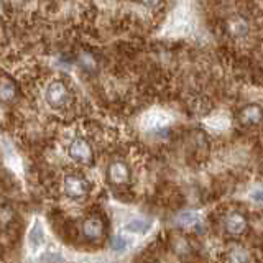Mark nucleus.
Here are the masks:
<instances>
[{
  "label": "nucleus",
  "mask_w": 263,
  "mask_h": 263,
  "mask_svg": "<svg viewBox=\"0 0 263 263\" xmlns=\"http://www.w3.org/2000/svg\"><path fill=\"white\" fill-rule=\"evenodd\" d=\"M45 101L51 109H63L71 101V92L63 81H51L45 89Z\"/></svg>",
  "instance_id": "f257e3e1"
},
{
  "label": "nucleus",
  "mask_w": 263,
  "mask_h": 263,
  "mask_svg": "<svg viewBox=\"0 0 263 263\" xmlns=\"http://www.w3.org/2000/svg\"><path fill=\"white\" fill-rule=\"evenodd\" d=\"M46 230L43 222L40 219H35L31 222V227L28 230V235H27V247H28V252L31 255H36L46 247Z\"/></svg>",
  "instance_id": "f03ea898"
},
{
  "label": "nucleus",
  "mask_w": 263,
  "mask_h": 263,
  "mask_svg": "<svg viewBox=\"0 0 263 263\" xmlns=\"http://www.w3.org/2000/svg\"><path fill=\"white\" fill-rule=\"evenodd\" d=\"M68 156L76 163H81V164H90L92 163V148H90L89 142L86 138L82 137H78L74 138L72 142L69 143L68 146Z\"/></svg>",
  "instance_id": "7ed1b4c3"
},
{
  "label": "nucleus",
  "mask_w": 263,
  "mask_h": 263,
  "mask_svg": "<svg viewBox=\"0 0 263 263\" xmlns=\"http://www.w3.org/2000/svg\"><path fill=\"white\" fill-rule=\"evenodd\" d=\"M63 191L71 199H82L89 193V184L79 175H66L63 179Z\"/></svg>",
  "instance_id": "20e7f679"
},
{
  "label": "nucleus",
  "mask_w": 263,
  "mask_h": 263,
  "mask_svg": "<svg viewBox=\"0 0 263 263\" xmlns=\"http://www.w3.org/2000/svg\"><path fill=\"white\" fill-rule=\"evenodd\" d=\"M153 229V222L146 217H130L123 224V232L130 235H145Z\"/></svg>",
  "instance_id": "39448f33"
},
{
  "label": "nucleus",
  "mask_w": 263,
  "mask_h": 263,
  "mask_svg": "<svg viewBox=\"0 0 263 263\" xmlns=\"http://www.w3.org/2000/svg\"><path fill=\"white\" fill-rule=\"evenodd\" d=\"M168 122H170V117L164 112L152 110V112H148V114L143 115L142 125L146 130H158V128H163L164 125H168Z\"/></svg>",
  "instance_id": "423d86ee"
},
{
  "label": "nucleus",
  "mask_w": 263,
  "mask_h": 263,
  "mask_svg": "<svg viewBox=\"0 0 263 263\" xmlns=\"http://www.w3.org/2000/svg\"><path fill=\"white\" fill-rule=\"evenodd\" d=\"M107 175H109L112 184H125L130 178V171L123 161H114L107 170Z\"/></svg>",
  "instance_id": "0eeeda50"
},
{
  "label": "nucleus",
  "mask_w": 263,
  "mask_h": 263,
  "mask_svg": "<svg viewBox=\"0 0 263 263\" xmlns=\"http://www.w3.org/2000/svg\"><path fill=\"white\" fill-rule=\"evenodd\" d=\"M82 234L87 238V240L97 242L99 238L104 235V222L97 217H90L87 219L84 224H82Z\"/></svg>",
  "instance_id": "6e6552de"
},
{
  "label": "nucleus",
  "mask_w": 263,
  "mask_h": 263,
  "mask_svg": "<svg viewBox=\"0 0 263 263\" xmlns=\"http://www.w3.org/2000/svg\"><path fill=\"white\" fill-rule=\"evenodd\" d=\"M16 97V86L8 78H0V102H10Z\"/></svg>",
  "instance_id": "1a4fd4ad"
},
{
  "label": "nucleus",
  "mask_w": 263,
  "mask_h": 263,
  "mask_svg": "<svg viewBox=\"0 0 263 263\" xmlns=\"http://www.w3.org/2000/svg\"><path fill=\"white\" fill-rule=\"evenodd\" d=\"M229 30L235 38H243L247 33H249V23H247L243 18H240V16H235L234 20H230Z\"/></svg>",
  "instance_id": "9d476101"
},
{
  "label": "nucleus",
  "mask_w": 263,
  "mask_h": 263,
  "mask_svg": "<svg viewBox=\"0 0 263 263\" xmlns=\"http://www.w3.org/2000/svg\"><path fill=\"white\" fill-rule=\"evenodd\" d=\"M128 249H130V240H128L127 235L119 234V235L114 237V240H112V250L114 252L123 253V252H127Z\"/></svg>",
  "instance_id": "9b49d317"
},
{
  "label": "nucleus",
  "mask_w": 263,
  "mask_h": 263,
  "mask_svg": "<svg viewBox=\"0 0 263 263\" xmlns=\"http://www.w3.org/2000/svg\"><path fill=\"white\" fill-rule=\"evenodd\" d=\"M197 220H199V214L194 211H187V212H183L178 216V222L181 226H193Z\"/></svg>",
  "instance_id": "f8f14e48"
},
{
  "label": "nucleus",
  "mask_w": 263,
  "mask_h": 263,
  "mask_svg": "<svg viewBox=\"0 0 263 263\" xmlns=\"http://www.w3.org/2000/svg\"><path fill=\"white\" fill-rule=\"evenodd\" d=\"M242 119L245 122H258L261 119V112L258 107H247L242 114Z\"/></svg>",
  "instance_id": "ddd939ff"
},
{
  "label": "nucleus",
  "mask_w": 263,
  "mask_h": 263,
  "mask_svg": "<svg viewBox=\"0 0 263 263\" xmlns=\"http://www.w3.org/2000/svg\"><path fill=\"white\" fill-rule=\"evenodd\" d=\"M245 226V220L242 216H232L227 219V227L230 232H238V230H242Z\"/></svg>",
  "instance_id": "4468645a"
},
{
  "label": "nucleus",
  "mask_w": 263,
  "mask_h": 263,
  "mask_svg": "<svg viewBox=\"0 0 263 263\" xmlns=\"http://www.w3.org/2000/svg\"><path fill=\"white\" fill-rule=\"evenodd\" d=\"M250 199L253 202H263V187H255L250 193Z\"/></svg>",
  "instance_id": "2eb2a0df"
},
{
  "label": "nucleus",
  "mask_w": 263,
  "mask_h": 263,
  "mask_svg": "<svg viewBox=\"0 0 263 263\" xmlns=\"http://www.w3.org/2000/svg\"><path fill=\"white\" fill-rule=\"evenodd\" d=\"M232 261L234 263H247V261H249V257L245 255V252H234L232 253Z\"/></svg>",
  "instance_id": "dca6fc26"
},
{
  "label": "nucleus",
  "mask_w": 263,
  "mask_h": 263,
  "mask_svg": "<svg viewBox=\"0 0 263 263\" xmlns=\"http://www.w3.org/2000/svg\"><path fill=\"white\" fill-rule=\"evenodd\" d=\"M145 7H148V8H155V7H158L163 0H140Z\"/></svg>",
  "instance_id": "f3484780"
}]
</instances>
